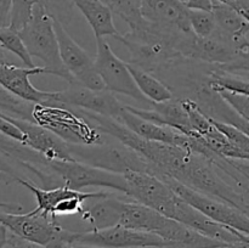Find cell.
I'll return each instance as SVG.
<instances>
[{
  "label": "cell",
  "mask_w": 249,
  "mask_h": 248,
  "mask_svg": "<svg viewBox=\"0 0 249 248\" xmlns=\"http://www.w3.org/2000/svg\"><path fill=\"white\" fill-rule=\"evenodd\" d=\"M0 45L9 53H14L15 56L19 58L23 62V65L28 68L36 67L34 65L32 56L24 44L23 39L19 35L18 31L7 27V28L0 29Z\"/></svg>",
  "instance_id": "4316f807"
},
{
  "label": "cell",
  "mask_w": 249,
  "mask_h": 248,
  "mask_svg": "<svg viewBox=\"0 0 249 248\" xmlns=\"http://www.w3.org/2000/svg\"><path fill=\"white\" fill-rule=\"evenodd\" d=\"M190 33L162 28L143 18L139 26L129 28V32L119 34L116 39L129 50V63L156 75L172 63L182 60L180 45Z\"/></svg>",
  "instance_id": "7a4b0ae2"
},
{
  "label": "cell",
  "mask_w": 249,
  "mask_h": 248,
  "mask_svg": "<svg viewBox=\"0 0 249 248\" xmlns=\"http://www.w3.org/2000/svg\"><path fill=\"white\" fill-rule=\"evenodd\" d=\"M158 177L164 180L178 196L181 197L184 201L198 209L199 212H202L204 215L213 219L214 221L221 224V225L228 226V228L249 236L248 213L226 203V202L220 201V199L195 191V190L182 185L181 182L174 180L173 177H165V175H160Z\"/></svg>",
  "instance_id": "ba28073f"
},
{
  "label": "cell",
  "mask_w": 249,
  "mask_h": 248,
  "mask_svg": "<svg viewBox=\"0 0 249 248\" xmlns=\"http://www.w3.org/2000/svg\"><path fill=\"white\" fill-rule=\"evenodd\" d=\"M212 12H213L216 24L214 33L231 41L233 45L241 36L245 35L249 31L248 22L229 5L215 1Z\"/></svg>",
  "instance_id": "603a6c76"
},
{
  "label": "cell",
  "mask_w": 249,
  "mask_h": 248,
  "mask_svg": "<svg viewBox=\"0 0 249 248\" xmlns=\"http://www.w3.org/2000/svg\"><path fill=\"white\" fill-rule=\"evenodd\" d=\"M212 248H249L246 246H238V245H226V246H219V247H212Z\"/></svg>",
  "instance_id": "f35d334b"
},
{
  "label": "cell",
  "mask_w": 249,
  "mask_h": 248,
  "mask_svg": "<svg viewBox=\"0 0 249 248\" xmlns=\"http://www.w3.org/2000/svg\"><path fill=\"white\" fill-rule=\"evenodd\" d=\"M73 159L101 168L109 172L124 174L129 170L148 173L150 165L145 157L122 143L117 139L105 140L101 143L94 145H78L68 143Z\"/></svg>",
  "instance_id": "5b68a950"
},
{
  "label": "cell",
  "mask_w": 249,
  "mask_h": 248,
  "mask_svg": "<svg viewBox=\"0 0 249 248\" xmlns=\"http://www.w3.org/2000/svg\"><path fill=\"white\" fill-rule=\"evenodd\" d=\"M2 63H11V62H10V58L9 56H7L6 50L0 45V65H2Z\"/></svg>",
  "instance_id": "74e56055"
},
{
  "label": "cell",
  "mask_w": 249,
  "mask_h": 248,
  "mask_svg": "<svg viewBox=\"0 0 249 248\" xmlns=\"http://www.w3.org/2000/svg\"><path fill=\"white\" fill-rule=\"evenodd\" d=\"M96 68L104 80L106 89L113 94H122L131 97L148 107L152 102L140 91L126 62L122 61L104 38H96Z\"/></svg>",
  "instance_id": "9c48e42d"
},
{
  "label": "cell",
  "mask_w": 249,
  "mask_h": 248,
  "mask_svg": "<svg viewBox=\"0 0 249 248\" xmlns=\"http://www.w3.org/2000/svg\"><path fill=\"white\" fill-rule=\"evenodd\" d=\"M7 243L11 245L12 248H48L43 245H39V243L24 240V238L19 237V236L10 232V231H9V236H7Z\"/></svg>",
  "instance_id": "836d02e7"
},
{
  "label": "cell",
  "mask_w": 249,
  "mask_h": 248,
  "mask_svg": "<svg viewBox=\"0 0 249 248\" xmlns=\"http://www.w3.org/2000/svg\"><path fill=\"white\" fill-rule=\"evenodd\" d=\"M129 71L135 80L136 85L140 89V91L150 100L151 102L160 104V102L169 101L174 97V92L170 90V88L160 79H158L153 73L147 72L133 63L126 62Z\"/></svg>",
  "instance_id": "cb8c5ba5"
},
{
  "label": "cell",
  "mask_w": 249,
  "mask_h": 248,
  "mask_svg": "<svg viewBox=\"0 0 249 248\" xmlns=\"http://www.w3.org/2000/svg\"><path fill=\"white\" fill-rule=\"evenodd\" d=\"M119 122L146 140L158 141V142L170 143V145L190 146V140H191L190 136L185 135L177 129L170 128L168 125H162V124L141 118V117L136 116L133 112L129 111L125 105H124V109L122 112Z\"/></svg>",
  "instance_id": "d6986e66"
},
{
  "label": "cell",
  "mask_w": 249,
  "mask_h": 248,
  "mask_svg": "<svg viewBox=\"0 0 249 248\" xmlns=\"http://www.w3.org/2000/svg\"><path fill=\"white\" fill-rule=\"evenodd\" d=\"M113 14L128 23L129 28L139 26L143 21L141 0H102Z\"/></svg>",
  "instance_id": "83f0119b"
},
{
  "label": "cell",
  "mask_w": 249,
  "mask_h": 248,
  "mask_svg": "<svg viewBox=\"0 0 249 248\" xmlns=\"http://www.w3.org/2000/svg\"><path fill=\"white\" fill-rule=\"evenodd\" d=\"M7 236H9V230L0 223V248H4L7 245Z\"/></svg>",
  "instance_id": "8d00e7d4"
},
{
  "label": "cell",
  "mask_w": 249,
  "mask_h": 248,
  "mask_svg": "<svg viewBox=\"0 0 249 248\" xmlns=\"http://www.w3.org/2000/svg\"><path fill=\"white\" fill-rule=\"evenodd\" d=\"M33 121L57 134L68 143L94 145L104 142L107 136L88 118L83 109L67 105L45 106L36 104Z\"/></svg>",
  "instance_id": "3957f363"
},
{
  "label": "cell",
  "mask_w": 249,
  "mask_h": 248,
  "mask_svg": "<svg viewBox=\"0 0 249 248\" xmlns=\"http://www.w3.org/2000/svg\"><path fill=\"white\" fill-rule=\"evenodd\" d=\"M75 248H101V247H91V246H83V245H74Z\"/></svg>",
  "instance_id": "ab89813d"
},
{
  "label": "cell",
  "mask_w": 249,
  "mask_h": 248,
  "mask_svg": "<svg viewBox=\"0 0 249 248\" xmlns=\"http://www.w3.org/2000/svg\"><path fill=\"white\" fill-rule=\"evenodd\" d=\"M18 33L32 57L43 61L45 74L57 75L68 83L74 82L61 58L53 17L40 4L34 6L31 19Z\"/></svg>",
  "instance_id": "277c9868"
},
{
  "label": "cell",
  "mask_w": 249,
  "mask_h": 248,
  "mask_svg": "<svg viewBox=\"0 0 249 248\" xmlns=\"http://www.w3.org/2000/svg\"><path fill=\"white\" fill-rule=\"evenodd\" d=\"M62 62L74 82L94 90H105L104 80L99 74L95 60L67 33L65 26L53 18Z\"/></svg>",
  "instance_id": "7c38bea8"
},
{
  "label": "cell",
  "mask_w": 249,
  "mask_h": 248,
  "mask_svg": "<svg viewBox=\"0 0 249 248\" xmlns=\"http://www.w3.org/2000/svg\"><path fill=\"white\" fill-rule=\"evenodd\" d=\"M73 245L101 248H164L167 242L157 233L116 225L101 230L75 232Z\"/></svg>",
  "instance_id": "8fae6325"
},
{
  "label": "cell",
  "mask_w": 249,
  "mask_h": 248,
  "mask_svg": "<svg viewBox=\"0 0 249 248\" xmlns=\"http://www.w3.org/2000/svg\"><path fill=\"white\" fill-rule=\"evenodd\" d=\"M4 248H12V246L11 245H9V243H7V245L6 246H5V247Z\"/></svg>",
  "instance_id": "b9f144b4"
},
{
  "label": "cell",
  "mask_w": 249,
  "mask_h": 248,
  "mask_svg": "<svg viewBox=\"0 0 249 248\" xmlns=\"http://www.w3.org/2000/svg\"><path fill=\"white\" fill-rule=\"evenodd\" d=\"M189 10H207L212 11L215 0H179Z\"/></svg>",
  "instance_id": "e575fe53"
},
{
  "label": "cell",
  "mask_w": 249,
  "mask_h": 248,
  "mask_svg": "<svg viewBox=\"0 0 249 248\" xmlns=\"http://www.w3.org/2000/svg\"><path fill=\"white\" fill-rule=\"evenodd\" d=\"M45 74L44 67H17L12 63L0 65V84L24 101L51 106L55 101L56 91H43L29 80L31 75Z\"/></svg>",
  "instance_id": "5bb4252c"
},
{
  "label": "cell",
  "mask_w": 249,
  "mask_h": 248,
  "mask_svg": "<svg viewBox=\"0 0 249 248\" xmlns=\"http://www.w3.org/2000/svg\"><path fill=\"white\" fill-rule=\"evenodd\" d=\"M168 219V216L163 215L156 209L125 196L118 225L145 232L158 233L164 228Z\"/></svg>",
  "instance_id": "ffe728a7"
},
{
  "label": "cell",
  "mask_w": 249,
  "mask_h": 248,
  "mask_svg": "<svg viewBox=\"0 0 249 248\" xmlns=\"http://www.w3.org/2000/svg\"><path fill=\"white\" fill-rule=\"evenodd\" d=\"M36 104L24 101L16 95L11 94L0 84V113L14 118L33 122V109Z\"/></svg>",
  "instance_id": "d4e9b609"
},
{
  "label": "cell",
  "mask_w": 249,
  "mask_h": 248,
  "mask_svg": "<svg viewBox=\"0 0 249 248\" xmlns=\"http://www.w3.org/2000/svg\"><path fill=\"white\" fill-rule=\"evenodd\" d=\"M184 58L195 60L207 65L225 68L237 58V51L231 41L213 33L207 38L191 34L185 45Z\"/></svg>",
  "instance_id": "9a60e30c"
},
{
  "label": "cell",
  "mask_w": 249,
  "mask_h": 248,
  "mask_svg": "<svg viewBox=\"0 0 249 248\" xmlns=\"http://www.w3.org/2000/svg\"><path fill=\"white\" fill-rule=\"evenodd\" d=\"M62 104L84 109L119 121L124 105L118 101L109 90H94L77 82L68 83L67 89L56 91L55 101L51 106Z\"/></svg>",
  "instance_id": "4fadbf2b"
},
{
  "label": "cell",
  "mask_w": 249,
  "mask_h": 248,
  "mask_svg": "<svg viewBox=\"0 0 249 248\" xmlns=\"http://www.w3.org/2000/svg\"><path fill=\"white\" fill-rule=\"evenodd\" d=\"M209 84L213 89L230 90L249 96V79L225 72L215 66H212L209 71Z\"/></svg>",
  "instance_id": "484cf974"
},
{
  "label": "cell",
  "mask_w": 249,
  "mask_h": 248,
  "mask_svg": "<svg viewBox=\"0 0 249 248\" xmlns=\"http://www.w3.org/2000/svg\"><path fill=\"white\" fill-rule=\"evenodd\" d=\"M0 223L15 235L39 243L48 248H61L72 243L74 231L60 225L51 216L31 211L28 213H6L0 212Z\"/></svg>",
  "instance_id": "8992f818"
},
{
  "label": "cell",
  "mask_w": 249,
  "mask_h": 248,
  "mask_svg": "<svg viewBox=\"0 0 249 248\" xmlns=\"http://www.w3.org/2000/svg\"><path fill=\"white\" fill-rule=\"evenodd\" d=\"M189 21L195 35L199 38L211 36L215 32V18L212 11L207 10H189Z\"/></svg>",
  "instance_id": "f1b7e54d"
},
{
  "label": "cell",
  "mask_w": 249,
  "mask_h": 248,
  "mask_svg": "<svg viewBox=\"0 0 249 248\" xmlns=\"http://www.w3.org/2000/svg\"><path fill=\"white\" fill-rule=\"evenodd\" d=\"M141 14L147 22L170 31L192 32L189 9L179 0H141Z\"/></svg>",
  "instance_id": "ac0fdd59"
},
{
  "label": "cell",
  "mask_w": 249,
  "mask_h": 248,
  "mask_svg": "<svg viewBox=\"0 0 249 248\" xmlns=\"http://www.w3.org/2000/svg\"><path fill=\"white\" fill-rule=\"evenodd\" d=\"M73 4L90 24L95 38H117L121 34L114 26L113 12L102 0H73Z\"/></svg>",
  "instance_id": "7402d4cb"
},
{
  "label": "cell",
  "mask_w": 249,
  "mask_h": 248,
  "mask_svg": "<svg viewBox=\"0 0 249 248\" xmlns=\"http://www.w3.org/2000/svg\"><path fill=\"white\" fill-rule=\"evenodd\" d=\"M6 117L23 131V134L26 135L24 145L29 146L34 151L43 155L46 159L73 160L72 155L70 152V145L57 134L49 130L48 128L39 125V124L33 123V122L14 118L10 116Z\"/></svg>",
  "instance_id": "2e32d148"
},
{
  "label": "cell",
  "mask_w": 249,
  "mask_h": 248,
  "mask_svg": "<svg viewBox=\"0 0 249 248\" xmlns=\"http://www.w3.org/2000/svg\"><path fill=\"white\" fill-rule=\"evenodd\" d=\"M123 175L128 184L126 196L172 218L180 197L164 180L151 173L136 170H129Z\"/></svg>",
  "instance_id": "30bf717a"
},
{
  "label": "cell",
  "mask_w": 249,
  "mask_h": 248,
  "mask_svg": "<svg viewBox=\"0 0 249 248\" xmlns=\"http://www.w3.org/2000/svg\"><path fill=\"white\" fill-rule=\"evenodd\" d=\"M19 177H22L10 174V173L0 170V184L11 185L14 182H18ZM0 212H6V213H23V206L19 203H14V202L0 201Z\"/></svg>",
  "instance_id": "1f68e13d"
},
{
  "label": "cell",
  "mask_w": 249,
  "mask_h": 248,
  "mask_svg": "<svg viewBox=\"0 0 249 248\" xmlns=\"http://www.w3.org/2000/svg\"><path fill=\"white\" fill-rule=\"evenodd\" d=\"M92 123L107 135L133 148L148 162V173L165 175L201 194L226 202L248 213V192L230 184L225 173L203 153L190 146H178L142 139L117 119L88 112Z\"/></svg>",
  "instance_id": "6da1fadb"
},
{
  "label": "cell",
  "mask_w": 249,
  "mask_h": 248,
  "mask_svg": "<svg viewBox=\"0 0 249 248\" xmlns=\"http://www.w3.org/2000/svg\"><path fill=\"white\" fill-rule=\"evenodd\" d=\"M157 235L167 242L164 248H212L226 246L172 218L168 219L164 228Z\"/></svg>",
  "instance_id": "44dd1931"
},
{
  "label": "cell",
  "mask_w": 249,
  "mask_h": 248,
  "mask_svg": "<svg viewBox=\"0 0 249 248\" xmlns=\"http://www.w3.org/2000/svg\"><path fill=\"white\" fill-rule=\"evenodd\" d=\"M61 248H75V247H74V245H72V243H68V245H65L63 247H61Z\"/></svg>",
  "instance_id": "60d3db41"
},
{
  "label": "cell",
  "mask_w": 249,
  "mask_h": 248,
  "mask_svg": "<svg viewBox=\"0 0 249 248\" xmlns=\"http://www.w3.org/2000/svg\"><path fill=\"white\" fill-rule=\"evenodd\" d=\"M12 0H0V29L11 26Z\"/></svg>",
  "instance_id": "d6a6232c"
},
{
  "label": "cell",
  "mask_w": 249,
  "mask_h": 248,
  "mask_svg": "<svg viewBox=\"0 0 249 248\" xmlns=\"http://www.w3.org/2000/svg\"><path fill=\"white\" fill-rule=\"evenodd\" d=\"M229 162L233 165L236 170L242 175L246 179V181L248 182L249 185V160L246 159H231V158H228Z\"/></svg>",
  "instance_id": "d590c367"
},
{
  "label": "cell",
  "mask_w": 249,
  "mask_h": 248,
  "mask_svg": "<svg viewBox=\"0 0 249 248\" xmlns=\"http://www.w3.org/2000/svg\"><path fill=\"white\" fill-rule=\"evenodd\" d=\"M237 58L223 71L249 79V31L235 43Z\"/></svg>",
  "instance_id": "f546056e"
},
{
  "label": "cell",
  "mask_w": 249,
  "mask_h": 248,
  "mask_svg": "<svg viewBox=\"0 0 249 248\" xmlns=\"http://www.w3.org/2000/svg\"><path fill=\"white\" fill-rule=\"evenodd\" d=\"M40 4L55 19L65 26L70 23L72 17L73 0H38Z\"/></svg>",
  "instance_id": "4dcf8cb0"
},
{
  "label": "cell",
  "mask_w": 249,
  "mask_h": 248,
  "mask_svg": "<svg viewBox=\"0 0 249 248\" xmlns=\"http://www.w3.org/2000/svg\"><path fill=\"white\" fill-rule=\"evenodd\" d=\"M125 196L119 197L108 191H97L95 196L84 202L80 218L91 226V230L118 225Z\"/></svg>",
  "instance_id": "e0dca14e"
},
{
  "label": "cell",
  "mask_w": 249,
  "mask_h": 248,
  "mask_svg": "<svg viewBox=\"0 0 249 248\" xmlns=\"http://www.w3.org/2000/svg\"><path fill=\"white\" fill-rule=\"evenodd\" d=\"M51 170L62 181L63 186L82 191L85 187H102L128 195V184L123 174L109 172L78 160H50Z\"/></svg>",
  "instance_id": "52a82bcc"
}]
</instances>
